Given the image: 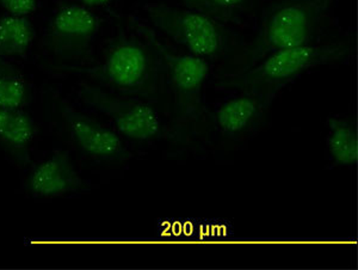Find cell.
Returning a JSON list of instances; mask_svg holds the SVG:
<instances>
[{
	"label": "cell",
	"instance_id": "obj_1",
	"mask_svg": "<svg viewBox=\"0 0 358 270\" xmlns=\"http://www.w3.org/2000/svg\"><path fill=\"white\" fill-rule=\"evenodd\" d=\"M131 28L157 52L163 65L165 80L173 96V120L169 136L178 145H189L200 136L207 123L204 86L209 64L187 52H179L164 41L152 27L131 20Z\"/></svg>",
	"mask_w": 358,
	"mask_h": 270
},
{
	"label": "cell",
	"instance_id": "obj_2",
	"mask_svg": "<svg viewBox=\"0 0 358 270\" xmlns=\"http://www.w3.org/2000/svg\"><path fill=\"white\" fill-rule=\"evenodd\" d=\"M83 72L96 85L146 102H157L166 83L160 57L138 34L117 35L101 60Z\"/></svg>",
	"mask_w": 358,
	"mask_h": 270
},
{
	"label": "cell",
	"instance_id": "obj_3",
	"mask_svg": "<svg viewBox=\"0 0 358 270\" xmlns=\"http://www.w3.org/2000/svg\"><path fill=\"white\" fill-rule=\"evenodd\" d=\"M351 50L350 42L344 40L325 43L310 42L277 50L244 72L224 76L217 86L220 89L264 94L275 99L283 87L307 71L343 62L350 57Z\"/></svg>",
	"mask_w": 358,
	"mask_h": 270
},
{
	"label": "cell",
	"instance_id": "obj_4",
	"mask_svg": "<svg viewBox=\"0 0 358 270\" xmlns=\"http://www.w3.org/2000/svg\"><path fill=\"white\" fill-rule=\"evenodd\" d=\"M337 0H278L270 5L256 37L238 57L241 73L251 69L268 54L312 42Z\"/></svg>",
	"mask_w": 358,
	"mask_h": 270
},
{
	"label": "cell",
	"instance_id": "obj_5",
	"mask_svg": "<svg viewBox=\"0 0 358 270\" xmlns=\"http://www.w3.org/2000/svg\"><path fill=\"white\" fill-rule=\"evenodd\" d=\"M145 11L155 28L194 57L215 62L232 48L231 34L213 17L160 3H148Z\"/></svg>",
	"mask_w": 358,
	"mask_h": 270
},
{
	"label": "cell",
	"instance_id": "obj_6",
	"mask_svg": "<svg viewBox=\"0 0 358 270\" xmlns=\"http://www.w3.org/2000/svg\"><path fill=\"white\" fill-rule=\"evenodd\" d=\"M78 94L84 104L106 115L118 133L128 139L152 143L166 134L160 116L150 102L116 94L90 83H82Z\"/></svg>",
	"mask_w": 358,
	"mask_h": 270
},
{
	"label": "cell",
	"instance_id": "obj_7",
	"mask_svg": "<svg viewBox=\"0 0 358 270\" xmlns=\"http://www.w3.org/2000/svg\"><path fill=\"white\" fill-rule=\"evenodd\" d=\"M99 29V17L85 5H62L49 21L45 50L59 62H82L92 50Z\"/></svg>",
	"mask_w": 358,
	"mask_h": 270
},
{
	"label": "cell",
	"instance_id": "obj_8",
	"mask_svg": "<svg viewBox=\"0 0 358 270\" xmlns=\"http://www.w3.org/2000/svg\"><path fill=\"white\" fill-rule=\"evenodd\" d=\"M62 128L74 146L91 159L122 163L131 153L118 133L60 99L57 102Z\"/></svg>",
	"mask_w": 358,
	"mask_h": 270
},
{
	"label": "cell",
	"instance_id": "obj_9",
	"mask_svg": "<svg viewBox=\"0 0 358 270\" xmlns=\"http://www.w3.org/2000/svg\"><path fill=\"white\" fill-rule=\"evenodd\" d=\"M273 102L264 94L241 91V94L221 103L209 118L221 135L228 139H241L263 122Z\"/></svg>",
	"mask_w": 358,
	"mask_h": 270
},
{
	"label": "cell",
	"instance_id": "obj_10",
	"mask_svg": "<svg viewBox=\"0 0 358 270\" xmlns=\"http://www.w3.org/2000/svg\"><path fill=\"white\" fill-rule=\"evenodd\" d=\"M84 185L69 152L57 150L29 175L28 190L41 199H54L79 192Z\"/></svg>",
	"mask_w": 358,
	"mask_h": 270
},
{
	"label": "cell",
	"instance_id": "obj_11",
	"mask_svg": "<svg viewBox=\"0 0 358 270\" xmlns=\"http://www.w3.org/2000/svg\"><path fill=\"white\" fill-rule=\"evenodd\" d=\"M36 133V123L23 109L0 108V146L17 165L25 166L30 162Z\"/></svg>",
	"mask_w": 358,
	"mask_h": 270
},
{
	"label": "cell",
	"instance_id": "obj_12",
	"mask_svg": "<svg viewBox=\"0 0 358 270\" xmlns=\"http://www.w3.org/2000/svg\"><path fill=\"white\" fill-rule=\"evenodd\" d=\"M327 148L334 163L351 166L358 160L357 128L349 118L334 116L327 121Z\"/></svg>",
	"mask_w": 358,
	"mask_h": 270
},
{
	"label": "cell",
	"instance_id": "obj_13",
	"mask_svg": "<svg viewBox=\"0 0 358 270\" xmlns=\"http://www.w3.org/2000/svg\"><path fill=\"white\" fill-rule=\"evenodd\" d=\"M35 29L28 17L6 13L0 17V57H24L33 45Z\"/></svg>",
	"mask_w": 358,
	"mask_h": 270
},
{
	"label": "cell",
	"instance_id": "obj_14",
	"mask_svg": "<svg viewBox=\"0 0 358 270\" xmlns=\"http://www.w3.org/2000/svg\"><path fill=\"white\" fill-rule=\"evenodd\" d=\"M31 99L24 74L8 59L0 57V108L23 109Z\"/></svg>",
	"mask_w": 358,
	"mask_h": 270
},
{
	"label": "cell",
	"instance_id": "obj_15",
	"mask_svg": "<svg viewBox=\"0 0 358 270\" xmlns=\"http://www.w3.org/2000/svg\"><path fill=\"white\" fill-rule=\"evenodd\" d=\"M212 4L227 16L229 22L241 20V16L251 11L255 0H210Z\"/></svg>",
	"mask_w": 358,
	"mask_h": 270
},
{
	"label": "cell",
	"instance_id": "obj_16",
	"mask_svg": "<svg viewBox=\"0 0 358 270\" xmlns=\"http://www.w3.org/2000/svg\"><path fill=\"white\" fill-rule=\"evenodd\" d=\"M187 8L189 10H194L197 13H204L207 16L215 18L216 21L221 22V23H227L229 22L227 16L224 13H221L219 8L212 4L210 0H182Z\"/></svg>",
	"mask_w": 358,
	"mask_h": 270
},
{
	"label": "cell",
	"instance_id": "obj_17",
	"mask_svg": "<svg viewBox=\"0 0 358 270\" xmlns=\"http://www.w3.org/2000/svg\"><path fill=\"white\" fill-rule=\"evenodd\" d=\"M37 4L38 0H0V6L16 16L28 17L36 11Z\"/></svg>",
	"mask_w": 358,
	"mask_h": 270
},
{
	"label": "cell",
	"instance_id": "obj_18",
	"mask_svg": "<svg viewBox=\"0 0 358 270\" xmlns=\"http://www.w3.org/2000/svg\"><path fill=\"white\" fill-rule=\"evenodd\" d=\"M80 4L85 5L87 8H99L109 4L113 0H79Z\"/></svg>",
	"mask_w": 358,
	"mask_h": 270
}]
</instances>
